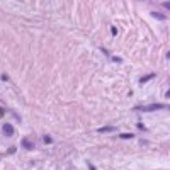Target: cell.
Segmentation results:
<instances>
[{
  "mask_svg": "<svg viewBox=\"0 0 170 170\" xmlns=\"http://www.w3.org/2000/svg\"><path fill=\"white\" fill-rule=\"evenodd\" d=\"M165 109L163 104H151V106H143V107H136V111H141V112H153V111H160Z\"/></svg>",
  "mask_w": 170,
  "mask_h": 170,
  "instance_id": "1",
  "label": "cell"
},
{
  "mask_svg": "<svg viewBox=\"0 0 170 170\" xmlns=\"http://www.w3.org/2000/svg\"><path fill=\"white\" fill-rule=\"evenodd\" d=\"M2 131H4L7 136H12V134H14V126L9 124V123H5V124L2 126Z\"/></svg>",
  "mask_w": 170,
  "mask_h": 170,
  "instance_id": "2",
  "label": "cell"
},
{
  "mask_svg": "<svg viewBox=\"0 0 170 170\" xmlns=\"http://www.w3.org/2000/svg\"><path fill=\"white\" fill-rule=\"evenodd\" d=\"M22 146L26 148V150H32V148H34V143L31 141V140H27V138H24V140H22Z\"/></svg>",
  "mask_w": 170,
  "mask_h": 170,
  "instance_id": "3",
  "label": "cell"
},
{
  "mask_svg": "<svg viewBox=\"0 0 170 170\" xmlns=\"http://www.w3.org/2000/svg\"><path fill=\"white\" fill-rule=\"evenodd\" d=\"M107 131H114V128H111V126H106V128H100V129H99V133H107Z\"/></svg>",
  "mask_w": 170,
  "mask_h": 170,
  "instance_id": "4",
  "label": "cell"
},
{
  "mask_svg": "<svg viewBox=\"0 0 170 170\" xmlns=\"http://www.w3.org/2000/svg\"><path fill=\"white\" fill-rule=\"evenodd\" d=\"M153 17H157V19H160V21H163L165 15L163 14H160V12H153Z\"/></svg>",
  "mask_w": 170,
  "mask_h": 170,
  "instance_id": "5",
  "label": "cell"
},
{
  "mask_svg": "<svg viewBox=\"0 0 170 170\" xmlns=\"http://www.w3.org/2000/svg\"><path fill=\"white\" fill-rule=\"evenodd\" d=\"M150 78H153V75H146V77H143V78L140 80V83H145V82H148Z\"/></svg>",
  "mask_w": 170,
  "mask_h": 170,
  "instance_id": "6",
  "label": "cell"
},
{
  "mask_svg": "<svg viewBox=\"0 0 170 170\" xmlns=\"http://www.w3.org/2000/svg\"><path fill=\"white\" fill-rule=\"evenodd\" d=\"M121 138H123V140H131V138H133V134H121Z\"/></svg>",
  "mask_w": 170,
  "mask_h": 170,
  "instance_id": "7",
  "label": "cell"
},
{
  "mask_svg": "<svg viewBox=\"0 0 170 170\" xmlns=\"http://www.w3.org/2000/svg\"><path fill=\"white\" fill-rule=\"evenodd\" d=\"M43 140H44V143H51V138H49V136H44Z\"/></svg>",
  "mask_w": 170,
  "mask_h": 170,
  "instance_id": "8",
  "label": "cell"
}]
</instances>
